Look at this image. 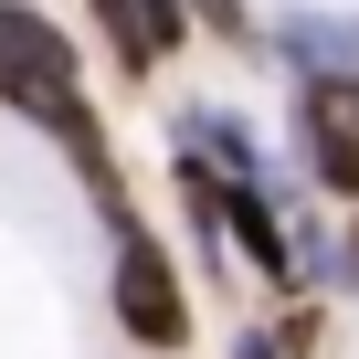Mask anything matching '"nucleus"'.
Segmentation results:
<instances>
[{
  "label": "nucleus",
  "mask_w": 359,
  "mask_h": 359,
  "mask_svg": "<svg viewBox=\"0 0 359 359\" xmlns=\"http://www.w3.org/2000/svg\"><path fill=\"white\" fill-rule=\"evenodd\" d=\"M180 11H201V22L233 43V53H254V22H243V0H180Z\"/></svg>",
  "instance_id": "obj_9"
},
{
  "label": "nucleus",
  "mask_w": 359,
  "mask_h": 359,
  "mask_svg": "<svg viewBox=\"0 0 359 359\" xmlns=\"http://www.w3.org/2000/svg\"><path fill=\"white\" fill-rule=\"evenodd\" d=\"M43 137H53V148H64V158L85 169V191H95V212H106L116 233H137V212H127V180H116V148H106V116H95V106H64V116H53Z\"/></svg>",
  "instance_id": "obj_5"
},
{
  "label": "nucleus",
  "mask_w": 359,
  "mask_h": 359,
  "mask_svg": "<svg viewBox=\"0 0 359 359\" xmlns=\"http://www.w3.org/2000/svg\"><path fill=\"white\" fill-rule=\"evenodd\" d=\"M85 11H95V32L116 43V64H127V85H148L158 64H148V43H137V0H85Z\"/></svg>",
  "instance_id": "obj_7"
},
{
  "label": "nucleus",
  "mask_w": 359,
  "mask_h": 359,
  "mask_svg": "<svg viewBox=\"0 0 359 359\" xmlns=\"http://www.w3.org/2000/svg\"><path fill=\"white\" fill-rule=\"evenodd\" d=\"M180 158L191 169H212V180H254L264 191V137H254V116H233V106H180Z\"/></svg>",
  "instance_id": "obj_4"
},
{
  "label": "nucleus",
  "mask_w": 359,
  "mask_h": 359,
  "mask_svg": "<svg viewBox=\"0 0 359 359\" xmlns=\"http://www.w3.org/2000/svg\"><path fill=\"white\" fill-rule=\"evenodd\" d=\"M0 106L32 116V127L85 106V43L53 11H32V0H0Z\"/></svg>",
  "instance_id": "obj_1"
},
{
  "label": "nucleus",
  "mask_w": 359,
  "mask_h": 359,
  "mask_svg": "<svg viewBox=\"0 0 359 359\" xmlns=\"http://www.w3.org/2000/svg\"><path fill=\"white\" fill-rule=\"evenodd\" d=\"M233 359H275V338L264 327H233Z\"/></svg>",
  "instance_id": "obj_11"
},
{
  "label": "nucleus",
  "mask_w": 359,
  "mask_h": 359,
  "mask_svg": "<svg viewBox=\"0 0 359 359\" xmlns=\"http://www.w3.org/2000/svg\"><path fill=\"white\" fill-rule=\"evenodd\" d=\"M264 338H275V359H317V348H327V306L306 296V306H285V327H264Z\"/></svg>",
  "instance_id": "obj_8"
},
{
  "label": "nucleus",
  "mask_w": 359,
  "mask_h": 359,
  "mask_svg": "<svg viewBox=\"0 0 359 359\" xmlns=\"http://www.w3.org/2000/svg\"><path fill=\"white\" fill-rule=\"evenodd\" d=\"M296 158L327 201H359V74L296 85Z\"/></svg>",
  "instance_id": "obj_3"
},
{
  "label": "nucleus",
  "mask_w": 359,
  "mask_h": 359,
  "mask_svg": "<svg viewBox=\"0 0 359 359\" xmlns=\"http://www.w3.org/2000/svg\"><path fill=\"white\" fill-rule=\"evenodd\" d=\"M338 285H348V296H359V222H348V233H338Z\"/></svg>",
  "instance_id": "obj_10"
},
{
  "label": "nucleus",
  "mask_w": 359,
  "mask_h": 359,
  "mask_svg": "<svg viewBox=\"0 0 359 359\" xmlns=\"http://www.w3.org/2000/svg\"><path fill=\"white\" fill-rule=\"evenodd\" d=\"M116 327L148 348V359H180L191 348V285H180V264L158 254V233L137 222V233H116Z\"/></svg>",
  "instance_id": "obj_2"
},
{
  "label": "nucleus",
  "mask_w": 359,
  "mask_h": 359,
  "mask_svg": "<svg viewBox=\"0 0 359 359\" xmlns=\"http://www.w3.org/2000/svg\"><path fill=\"white\" fill-rule=\"evenodd\" d=\"M285 53H296V85L359 74V22H348V11H296V22H285Z\"/></svg>",
  "instance_id": "obj_6"
}]
</instances>
